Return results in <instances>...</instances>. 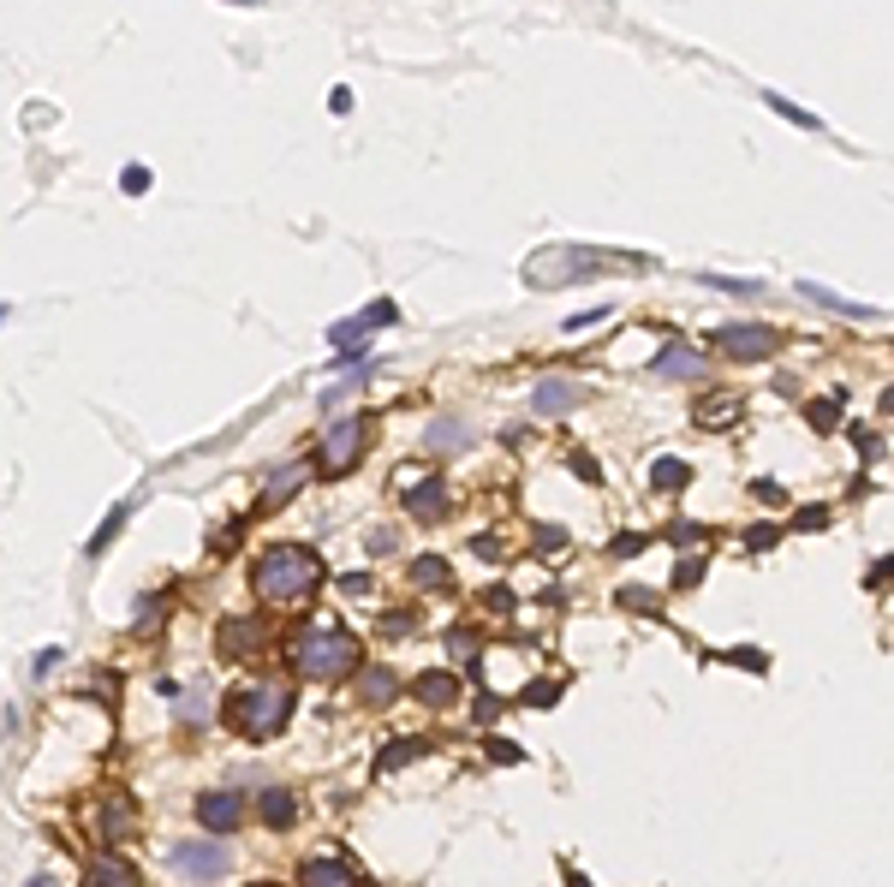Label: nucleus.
Here are the masks:
<instances>
[{"instance_id": "1", "label": "nucleus", "mask_w": 894, "mask_h": 887, "mask_svg": "<svg viewBox=\"0 0 894 887\" xmlns=\"http://www.w3.org/2000/svg\"><path fill=\"white\" fill-rule=\"evenodd\" d=\"M251 584H256V596H263V602H281V607L304 602L322 584V561L311 548H299V543H274L263 561H256Z\"/></svg>"}, {"instance_id": "2", "label": "nucleus", "mask_w": 894, "mask_h": 887, "mask_svg": "<svg viewBox=\"0 0 894 887\" xmlns=\"http://www.w3.org/2000/svg\"><path fill=\"white\" fill-rule=\"evenodd\" d=\"M292 667L311 673V680H340V673H358V637L340 632V625H304L286 643Z\"/></svg>"}, {"instance_id": "3", "label": "nucleus", "mask_w": 894, "mask_h": 887, "mask_svg": "<svg viewBox=\"0 0 894 887\" xmlns=\"http://www.w3.org/2000/svg\"><path fill=\"white\" fill-rule=\"evenodd\" d=\"M286 715H292V685H281V680L239 685L227 698V721H233V733H245V739H274L286 727Z\"/></svg>"}, {"instance_id": "4", "label": "nucleus", "mask_w": 894, "mask_h": 887, "mask_svg": "<svg viewBox=\"0 0 894 887\" xmlns=\"http://www.w3.org/2000/svg\"><path fill=\"white\" fill-rule=\"evenodd\" d=\"M596 269H603L596 251H537V256H525V286H573Z\"/></svg>"}, {"instance_id": "5", "label": "nucleus", "mask_w": 894, "mask_h": 887, "mask_svg": "<svg viewBox=\"0 0 894 887\" xmlns=\"http://www.w3.org/2000/svg\"><path fill=\"white\" fill-rule=\"evenodd\" d=\"M710 345H716L721 358H733V363H764V358L781 352V328H769V322H733V328H721Z\"/></svg>"}, {"instance_id": "6", "label": "nucleus", "mask_w": 894, "mask_h": 887, "mask_svg": "<svg viewBox=\"0 0 894 887\" xmlns=\"http://www.w3.org/2000/svg\"><path fill=\"white\" fill-rule=\"evenodd\" d=\"M365 441H370V423H358V417H347V423H334L329 435H322L317 471H322V477H347L352 465L365 459Z\"/></svg>"}, {"instance_id": "7", "label": "nucleus", "mask_w": 894, "mask_h": 887, "mask_svg": "<svg viewBox=\"0 0 894 887\" xmlns=\"http://www.w3.org/2000/svg\"><path fill=\"white\" fill-rule=\"evenodd\" d=\"M167 869H174V876H192V881H215V876L233 869V858H227V846H215V840H179V846H167Z\"/></svg>"}, {"instance_id": "8", "label": "nucleus", "mask_w": 894, "mask_h": 887, "mask_svg": "<svg viewBox=\"0 0 894 887\" xmlns=\"http://www.w3.org/2000/svg\"><path fill=\"white\" fill-rule=\"evenodd\" d=\"M393 322H400V310H393V299H376L370 310H358V316L334 322V328H329V340H334V345H352V340L376 334V328H393Z\"/></svg>"}, {"instance_id": "9", "label": "nucleus", "mask_w": 894, "mask_h": 887, "mask_svg": "<svg viewBox=\"0 0 894 887\" xmlns=\"http://www.w3.org/2000/svg\"><path fill=\"white\" fill-rule=\"evenodd\" d=\"M579 381H566V376H543L537 381V393H531V406H537L543 417H561V411H573L579 406Z\"/></svg>"}, {"instance_id": "10", "label": "nucleus", "mask_w": 894, "mask_h": 887, "mask_svg": "<svg viewBox=\"0 0 894 887\" xmlns=\"http://www.w3.org/2000/svg\"><path fill=\"white\" fill-rule=\"evenodd\" d=\"M239 810H245V805H239V792H203L197 798V822L210 834H227L239 822Z\"/></svg>"}, {"instance_id": "11", "label": "nucleus", "mask_w": 894, "mask_h": 887, "mask_svg": "<svg viewBox=\"0 0 894 887\" xmlns=\"http://www.w3.org/2000/svg\"><path fill=\"white\" fill-rule=\"evenodd\" d=\"M358 698H365L370 709H388L393 698H400V680H393L388 667H358Z\"/></svg>"}, {"instance_id": "12", "label": "nucleus", "mask_w": 894, "mask_h": 887, "mask_svg": "<svg viewBox=\"0 0 894 887\" xmlns=\"http://www.w3.org/2000/svg\"><path fill=\"white\" fill-rule=\"evenodd\" d=\"M799 292L812 304H823V310H835V316H847V322H871L876 310L871 304H853V299H840V292H829V286H817V281H799Z\"/></svg>"}, {"instance_id": "13", "label": "nucleus", "mask_w": 894, "mask_h": 887, "mask_svg": "<svg viewBox=\"0 0 894 887\" xmlns=\"http://www.w3.org/2000/svg\"><path fill=\"white\" fill-rule=\"evenodd\" d=\"M299 881H304V887H358V876H352L340 858H311V864L299 869Z\"/></svg>"}, {"instance_id": "14", "label": "nucleus", "mask_w": 894, "mask_h": 887, "mask_svg": "<svg viewBox=\"0 0 894 887\" xmlns=\"http://www.w3.org/2000/svg\"><path fill=\"white\" fill-rule=\"evenodd\" d=\"M406 513L424 518V525H436V518L447 513V489H441V483H418V489L406 495Z\"/></svg>"}, {"instance_id": "15", "label": "nucleus", "mask_w": 894, "mask_h": 887, "mask_svg": "<svg viewBox=\"0 0 894 887\" xmlns=\"http://www.w3.org/2000/svg\"><path fill=\"white\" fill-rule=\"evenodd\" d=\"M424 441L436 447V454H454V447H466V441H472V423H466V417H436Z\"/></svg>"}, {"instance_id": "16", "label": "nucleus", "mask_w": 894, "mask_h": 887, "mask_svg": "<svg viewBox=\"0 0 894 887\" xmlns=\"http://www.w3.org/2000/svg\"><path fill=\"white\" fill-rule=\"evenodd\" d=\"M256 810H263L269 828H292V816H299V798H292L286 787H269L263 798H256Z\"/></svg>"}, {"instance_id": "17", "label": "nucleus", "mask_w": 894, "mask_h": 887, "mask_svg": "<svg viewBox=\"0 0 894 887\" xmlns=\"http://www.w3.org/2000/svg\"><path fill=\"white\" fill-rule=\"evenodd\" d=\"M692 417H698L703 429H728L733 417H739V399H733V393H710V399H698Z\"/></svg>"}, {"instance_id": "18", "label": "nucleus", "mask_w": 894, "mask_h": 887, "mask_svg": "<svg viewBox=\"0 0 894 887\" xmlns=\"http://www.w3.org/2000/svg\"><path fill=\"white\" fill-rule=\"evenodd\" d=\"M411 691H418V703H429V709H447V703L459 698V680H454V673H424V680L411 685Z\"/></svg>"}, {"instance_id": "19", "label": "nucleus", "mask_w": 894, "mask_h": 887, "mask_svg": "<svg viewBox=\"0 0 894 887\" xmlns=\"http://www.w3.org/2000/svg\"><path fill=\"white\" fill-rule=\"evenodd\" d=\"M90 887H137V869L126 858H96L90 864Z\"/></svg>"}, {"instance_id": "20", "label": "nucleus", "mask_w": 894, "mask_h": 887, "mask_svg": "<svg viewBox=\"0 0 894 887\" xmlns=\"http://www.w3.org/2000/svg\"><path fill=\"white\" fill-rule=\"evenodd\" d=\"M686 483H692V465H686V459H657V465H650V489L674 495V489H686Z\"/></svg>"}, {"instance_id": "21", "label": "nucleus", "mask_w": 894, "mask_h": 887, "mask_svg": "<svg viewBox=\"0 0 894 887\" xmlns=\"http://www.w3.org/2000/svg\"><path fill=\"white\" fill-rule=\"evenodd\" d=\"M703 358L692 352V345H668V352L657 358V376H698Z\"/></svg>"}, {"instance_id": "22", "label": "nucleus", "mask_w": 894, "mask_h": 887, "mask_svg": "<svg viewBox=\"0 0 894 887\" xmlns=\"http://www.w3.org/2000/svg\"><path fill=\"white\" fill-rule=\"evenodd\" d=\"M764 101L787 119V126H805V131H817V126H823V119H817L812 108H799V101H787V96H776V90H764Z\"/></svg>"}, {"instance_id": "23", "label": "nucleus", "mask_w": 894, "mask_h": 887, "mask_svg": "<svg viewBox=\"0 0 894 887\" xmlns=\"http://www.w3.org/2000/svg\"><path fill=\"white\" fill-rule=\"evenodd\" d=\"M304 477H311V465H281V471H274V477L263 483V495H269V500H286Z\"/></svg>"}, {"instance_id": "24", "label": "nucleus", "mask_w": 894, "mask_h": 887, "mask_svg": "<svg viewBox=\"0 0 894 887\" xmlns=\"http://www.w3.org/2000/svg\"><path fill=\"white\" fill-rule=\"evenodd\" d=\"M221 637H227V643H221L227 655H245L256 643V620H227V625H221Z\"/></svg>"}, {"instance_id": "25", "label": "nucleus", "mask_w": 894, "mask_h": 887, "mask_svg": "<svg viewBox=\"0 0 894 887\" xmlns=\"http://www.w3.org/2000/svg\"><path fill=\"white\" fill-rule=\"evenodd\" d=\"M454 572H447V561H436V554H424V561H411V584H424V589H436L447 584Z\"/></svg>"}, {"instance_id": "26", "label": "nucleus", "mask_w": 894, "mask_h": 887, "mask_svg": "<svg viewBox=\"0 0 894 887\" xmlns=\"http://www.w3.org/2000/svg\"><path fill=\"white\" fill-rule=\"evenodd\" d=\"M126 518H132V500H126V507H114L108 518H101V530H96V543H90V554H101V548H108V543H114V536H119V530H126Z\"/></svg>"}, {"instance_id": "27", "label": "nucleus", "mask_w": 894, "mask_h": 887, "mask_svg": "<svg viewBox=\"0 0 894 887\" xmlns=\"http://www.w3.org/2000/svg\"><path fill=\"white\" fill-rule=\"evenodd\" d=\"M101 834H108V840H126V834H132V810L108 805V810H101Z\"/></svg>"}, {"instance_id": "28", "label": "nucleus", "mask_w": 894, "mask_h": 887, "mask_svg": "<svg viewBox=\"0 0 894 887\" xmlns=\"http://www.w3.org/2000/svg\"><path fill=\"white\" fill-rule=\"evenodd\" d=\"M418 751H424V739H411V744H388V751H382V774H388V769H400V762H411Z\"/></svg>"}, {"instance_id": "29", "label": "nucleus", "mask_w": 894, "mask_h": 887, "mask_svg": "<svg viewBox=\"0 0 894 887\" xmlns=\"http://www.w3.org/2000/svg\"><path fill=\"white\" fill-rule=\"evenodd\" d=\"M812 423H817V429H829V423H840V393H829V399H817V406H812Z\"/></svg>"}, {"instance_id": "30", "label": "nucleus", "mask_w": 894, "mask_h": 887, "mask_svg": "<svg viewBox=\"0 0 894 887\" xmlns=\"http://www.w3.org/2000/svg\"><path fill=\"white\" fill-rule=\"evenodd\" d=\"M447 650H454L459 661H477V637H472V632H454V637H447Z\"/></svg>"}, {"instance_id": "31", "label": "nucleus", "mask_w": 894, "mask_h": 887, "mask_svg": "<svg viewBox=\"0 0 894 887\" xmlns=\"http://www.w3.org/2000/svg\"><path fill=\"white\" fill-rule=\"evenodd\" d=\"M537 548H543V554H561V548H566V530L543 525V530H537Z\"/></svg>"}, {"instance_id": "32", "label": "nucleus", "mask_w": 894, "mask_h": 887, "mask_svg": "<svg viewBox=\"0 0 894 887\" xmlns=\"http://www.w3.org/2000/svg\"><path fill=\"white\" fill-rule=\"evenodd\" d=\"M119 185H126L132 197H144V191H149V167H126V179H119Z\"/></svg>"}, {"instance_id": "33", "label": "nucleus", "mask_w": 894, "mask_h": 887, "mask_svg": "<svg viewBox=\"0 0 894 887\" xmlns=\"http://www.w3.org/2000/svg\"><path fill=\"white\" fill-rule=\"evenodd\" d=\"M603 316H609V304H596V310H579V316H566V328L579 334V328H591V322H603Z\"/></svg>"}, {"instance_id": "34", "label": "nucleus", "mask_w": 894, "mask_h": 887, "mask_svg": "<svg viewBox=\"0 0 894 887\" xmlns=\"http://www.w3.org/2000/svg\"><path fill=\"white\" fill-rule=\"evenodd\" d=\"M621 602H626V607H644V614H650V607H657V589H639V584H632Z\"/></svg>"}, {"instance_id": "35", "label": "nucleus", "mask_w": 894, "mask_h": 887, "mask_svg": "<svg viewBox=\"0 0 894 887\" xmlns=\"http://www.w3.org/2000/svg\"><path fill=\"white\" fill-rule=\"evenodd\" d=\"M710 286H721V292H746V299L758 292V281H728V274H710Z\"/></svg>"}, {"instance_id": "36", "label": "nucleus", "mask_w": 894, "mask_h": 887, "mask_svg": "<svg viewBox=\"0 0 894 887\" xmlns=\"http://www.w3.org/2000/svg\"><path fill=\"white\" fill-rule=\"evenodd\" d=\"M746 543H751V548H776V530H769V525H758V530L746 536Z\"/></svg>"}, {"instance_id": "37", "label": "nucleus", "mask_w": 894, "mask_h": 887, "mask_svg": "<svg viewBox=\"0 0 894 887\" xmlns=\"http://www.w3.org/2000/svg\"><path fill=\"white\" fill-rule=\"evenodd\" d=\"M639 548H644V536H632V530L614 536V554H639Z\"/></svg>"}, {"instance_id": "38", "label": "nucleus", "mask_w": 894, "mask_h": 887, "mask_svg": "<svg viewBox=\"0 0 894 887\" xmlns=\"http://www.w3.org/2000/svg\"><path fill=\"white\" fill-rule=\"evenodd\" d=\"M751 495H758V500H769V507H781V500H787V495L776 489V483H758V489H751Z\"/></svg>"}, {"instance_id": "39", "label": "nucleus", "mask_w": 894, "mask_h": 887, "mask_svg": "<svg viewBox=\"0 0 894 887\" xmlns=\"http://www.w3.org/2000/svg\"><path fill=\"white\" fill-rule=\"evenodd\" d=\"M340 589H347V596H358V589H370V578H365V572H347V578H340Z\"/></svg>"}, {"instance_id": "40", "label": "nucleus", "mask_w": 894, "mask_h": 887, "mask_svg": "<svg viewBox=\"0 0 894 887\" xmlns=\"http://www.w3.org/2000/svg\"><path fill=\"white\" fill-rule=\"evenodd\" d=\"M823 518H829V513H823V507H805V513H799V530H817Z\"/></svg>"}, {"instance_id": "41", "label": "nucleus", "mask_w": 894, "mask_h": 887, "mask_svg": "<svg viewBox=\"0 0 894 887\" xmlns=\"http://www.w3.org/2000/svg\"><path fill=\"white\" fill-rule=\"evenodd\" d=\"M883 411H888V417H894V388H888V393H883Z\"/></svg>"}, {"instance_id": "42", "label": "nucleus", "mask_w": 894, "mask_h": 887, "mask_svg": "<svg viewBox=\"0 0 894 887\" xmlns=\"http://www.w3.org/2000/svg\"><path fill=\"white\" fill-rule=\"evenodd\" d=\"M239 7H256V0H239Z\"/></svg>"}]
</instances>
